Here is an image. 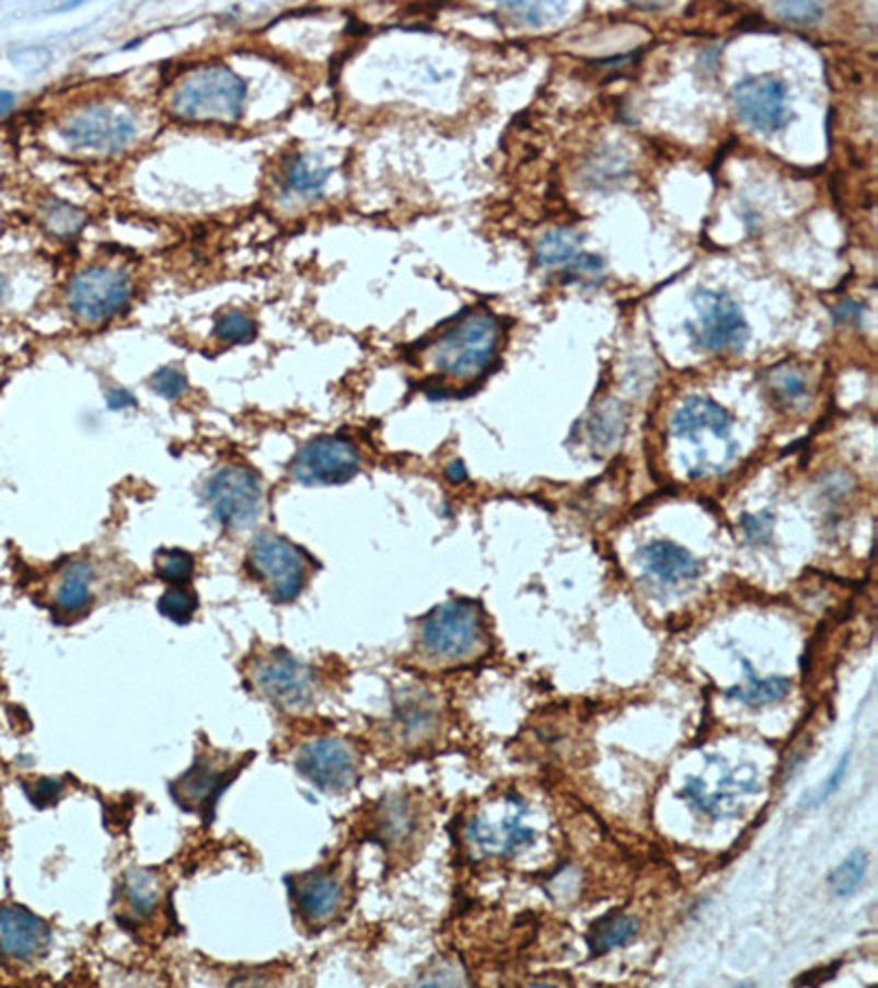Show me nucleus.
<instances>
[{
  "label": "nucleus",
  "instance_id": "nucleus-1",
  "mask_svg": "<svg viewBox=\"0 0 878 988\" xmlns=\"http://www.w3.org/2000/svg\"><path fill=\"white\" fill-rule=\"evenodd\" d=\"M246 100L244 80L220 62L200 65L176 87L170 113L187 124L233 126L240 122Z\"/></svg>",
  "mask_w": 878,
  "mask_h": 988
},
{
  "label": "nucleus",
  "instance_id": "nucleus-2",
  "mask_svg": "<svg viewBox=\"0 0 878 988\" xmlns=\"http://www.w3.org/2000/svg\"><path fill=\"white\" fill-rule=\"evenodd\" d=\"M501 325L488 312H469L430 343L439 374L469 380L490 369L499 352Z\"/></svg>",
  "mask_w": 878,
  "mask_h": 988
},
{
  "label": "nucleus",
  "instance_id": "nucleus-3",
  "mask_svg": "<svg viewBox=\"0 0 878 988\" xmlns=\"http://www.w3.org/2000/svg\"><path fill=\"white\" fill-rule=\"evenodd\" d=\"M132 292L135 284L128 271L117 266H86L67 286V308L78 323L100 328L126 312Z\"/></svg>",
  "mask_w": 878,
  "mask_h": 988
},
{
  "label": "nucleus",
  "instance_id": "nucleus-4",
  "mask_svg": "<svg viewBox=\"0 0 878 988\" xmlns=\"http://www.w3.org/2000/svg\"><path fill=\"white\" fill-rule=\"evenodd\" d=\"M205 502L224 530L244 532L262 513V481L246 466H224L205 483Z\"/></svg>",
  "mask_w": 878,
  "mask_h": 988
},
{
  "label": "nucleus",
  "instance_id": "nucleus-5",
  "mask_svg": "<svg viewBox=\"0 0 878 988\" xmlns=\"http://www.w3.org/2000/svg\"><path fill=\"white\" fill-rule=\"evenodd\" d=\"M484 640V618L477 605L453 600L437 607L421 624L419 644L428 657L464 659Z\"/></svg>",
  "mask_w": 878,
  "mask_h": 988
},
{
  "label": "nucleus",
  "instance_id": "nucleus-6",
  "mask_svg": "<svg viewBox=\"0 0 878 988\" xmlns=\"http://www.w3.org/2000/svg\"><path fill=\"white\" fill-rule=\"evenodd\" d=\"M249 567L273 602H292L310 576L308 554L281 537L259 539L249 554Z\"/></svg>",
  "mask_w": 878,
  "mask_h": 988
},
{
  "label": "nucleus",
  "instance_id": "nucleus-7",
  "mask_svg": "<svg viewBox=\"0 0 878 988\" xmlns=\"http://www.w3.org/2000/svg\"><path fill=\"white\" fill-rule=\"evenodd\" d=\"M696 323H688L692 341L705 352H740L749 341V325L727 292L703 288L694 295Z\"/></svg>",
  "mask_w": 878,
  "mask_h": 988
},
{
  "label": "nucleus",
  "instance_id": "nucleus-8",
  "mask_svg": "<svg viewBox=\"0 0 878 988\" xmlns=\"http://www.w3.org/2000/svg\"><path fill=\"white\" fill-rule=\"evenodd\" d=\"M62 137L78 150L117 154L137 137V122L124 108L93 104L69 117Z\"/></svg>",
  "mask_w": 878,
  "mask_h": 988
},
{
  "label": "nucleus",
  "instance_id": "nucleus-9",
  "mask_svg": "<svg viewBox=\"0 0 878 988\" xmlns=\"http://www.w3.org/2000/svg\"><path fill=\"white\" fill-rule=\"evenodd\" d=\"M251 679L262 697L288 712L305 710L316 694V683L310 668L284 651H273L259 657L251 668Z\"/></svg>",
  "mask_w": 878,
  "mask_h": 988
},
{
  "label": "nucleus",
  "instance_id": "nucleus-10",
  "mask_svg": "<svg viewBox=\"0 0 878 988\" xmlns=\"http://www.w3.org/2000/svg\"><path fill=\"white\" fill-rule=\"evenodd\" d=\"M362 457L354 441L345 437H319L305 444L292 461V476L308 485H334L360 472Z\"/></svg>",
  "mask_w": 878,
  "mask_h": 988
},
{
  "label": "nucleus",
  "instance_id": "nucleus-11",
  "mask_svg": "<svg viewBox=\"0 0 878 988\" xmlns=\"http://www.w3.org/2000/svg\"><path fill=\"white\" fill-rule=\"evenodd\" d=\"M731 100L738 117L758 133H777L793 119L786 106V84L773 73L740 80Z\"/></svg>",
  "mask_w": 878,
  "mask_h": 988
},
{
  "label": "nucleus",
  "instance_id": "nucleus-12",
  "mask_svg": "<svg viewBox=\"0 0 878 988\" xmlns=\"http://www.w3.org/2000/svg\"><path fill=\"white\" fill-rule=\"evenodd\" d=\"M297 771L323 791L343 793L358 780V756L340 738H319L299 751Z\"/></svg>",
  "mask_w": 878,
  "mask_h": 988
},
{
  "label": "nucleus",
  "instance_id": "nucleus-13",
  "mask_svg": "<svg viewBox=\"0 0 878 988\" xmlns=\"http://www.w3.org/2000/svg\"><path fill=\"white\" fill-rule=\"evenodd\" d=\"M297 914L310 927H325L345 909V883L334 870H312L292 878Z\"/></svg>",
  "mask_w": 878,
  "mask_h": 988
},
{
  "label": "nucleus",
  "instance_id": "nucleus-14",
  "mask_svg": "<svg viewBox=\"0 0 878 988\" xmlns=\"http://www.w3.org/2000/svg\"><path fill=\"white\" fill-rule=\"evenodd\" d=\"M51 933L45 920L19 905L0 907V955L12 962H34L49 949Z\"/></svg>",
  "mask_w": 878,
  "mask_h": 988
},
{
  "label": "nucleus",
  "instance_id": "nucleus-15",
  "mask_svg": "<svg viewBox=\"0 0 878 988\" xmlns=\"http://www.w3.org/2000/svg\"><path fill=\"white\" fill-rule=\"evenodd\" d=\"M235 773L238 769L233 767H222L213 760L198 758L187 773H183L176 782H172L170 791L181 808L200 815H211L216 802L220 800L222 791L231 784Z\"/></svg>",
  "mask_w": 878,
  "mask_h": 988
},
{
  "label": "nucleus",
  "instance_id": "nucleus-16",
  "mask_svg": "<svg viewBox=\"0 0 878 988\" xmlns=\"http://www.w3.org/2000/svg\"><path fill=\"white\" fill-rule=\"evenodd\" d=\"M582 238L571 229H556L543 235L534 251V264L541 268H556L565 273V279H580L602 271L598 255L580 251Z\"/></svg>",
  "mask_w": 878,
  "mask_h": 988
},
{
  "label": "nucleus",
  "instance_id": "nucleus-17",
  "mask_svg": "<svg viewBox=\"0 0 878 988\" xmlns=\"http://www.w3.org/2000/svg\"><path fill=\"white\" fill-rule=\"evenodd\" d=\"M639 563L648 578L677 589L701 576V563L681 545L659 539L639 550Z\"/></svg>",
  "mask_w": 878,
  "mask_h": 988
},
{
  "label": "nucleus",
  "instance_id": "nucleus-18",
  "mask_svg": "<svg viewBox=\"0 0 878 988\" xmlns=\"http://www.w3.org/2000/svg\"><path fill=\"white\" fill-rule=\"evenodd\" d=\"M758 791V776H736L725 773L716 786L709 791L703 784H698L696 778H690L683 786L681 795L703 815L712 819H720L727 815H736V804L740 795H749Z\"/></svg>",
  "mask_w": 878,
  "mask_h": 988
},
{
  "label": "nucleus",
  "instance_id": "nucleus-19",
  "mask_svg": "<svg viewBox=\"0 0 878 988\" xmlns=\"http://www.w3.org/2000/svg\"><path fill=\"white\" fill-rule=\"evenodd\" d=\"M534 828L521 822V815H508L501 822L475 819L469 826V841L484 854L508 857L534 841Z\"/></svg>",
  "mask_w": 878,
  "mask_h": 988
},
{
  "label": "nucleus",
  "instance_id": "nucleus-20",
  "mask_svg": "<svg viewBox=\"0 0 878 988\" xmlns=\"http://www.w3.org/2000/svg\"><path fill=\"white\" fill-rule=\"evenodd\" d=\"M95 572L86 561H71L56 578L51 602L60 618H78L93 605Z\"/></svg>",
  "mask_w": 878,
  "mask_h": 988
},
{
  "label": "nucleus",
  "instance_id": "nucleus-21",
  "mask_svg": "<svg viewBox=\"0 0 878 988\" xmlns=\"http://www.w3.org/2000/svg\"><path fill=\"white\" fill-rule=\"evenodd\" d=\"M701 430L725 439L731 433V415L716 400L692 395L674 411L672 433L679 437H692Z\"/></svg>",
  "mask_w": 878,
  "mask_h": 988
},
{
  "label": "nucleus",
  "instance_id": "nucleus-22",
  "mask_svg": "<svg viewBox=\"0 0 878 988\" xmlns=\"http://www.w3.org/2000/svg\"><path fill=\"white\" fill-rule=\"evenodd\" d=\"M161 881L148 870H130L122 883V898L132 918H150L161 905Z\"/></svg>",
  "mask_w": 878,
  "mask_h": 988
},
{
  "label": "nucleus",
  "instance_id": "nucleus-23",
  "mask_svg": "<svg viewBox=\"0 0 878 988\" xmlns=\"http://www.w3.org/2000/svg\"><path fill=\"white\" fill-rule=\"evenodd\" d=\"M639 933V920L631 914H606L589 929V949L596 955H604L613 949L626 946Z\"/></svg>",
  "mask_w": 878,
  "mask_h": 988
},
{
  "label": "nucleus",
  "instance_id": "nucleus-24",
  "mask_svg": "<svg viewBox=\"0 0 878 988\" xmlns=\"http://www.w3.org/2000/svg\"><path fill=\"white\" fill-rule=\"evenodd\" d=\"M624 428H626V413H624V406L615 400H604L600 406H596L589 413V417L585 422L587 439L598 450H606L613 444H617L624 435Z\"/></svg>",
  "mask_w": 878,
  "mask_h": 988
},
{
  "label": "nucleus",
  "instance_id": "nucleus-25",
  "mask_svg": "<svg viewBox=\"0 0 878 988\" xmlns=\"http://www.w3.org/2000/svg\"><path fill=\"white\" fill-rule=\"evenodd\" d=\"M747 666V675H749V683L747 686H733L727 690V697L747 705V708H764V705H773L779 703L788 690H790V681L786 677H766L760 679L751 673L749 664Z\"/></svg>",
  "mask_w": 878,
  "mask_h": 988
},
{
  "label": "nucleus",
  "instance_id": "nucleus-26",
  "mask_svg": "<svg viewBox=\"0 0 878 988\" xmlns=\"http://www.w3.org/2000/svg\"><path fill=\"white\" fill-rule=\"evenodd\" d=\"M43 222L51 235H56L60 240H73L82 233L89 218L82 209L51 198L43 207Z\"/></svg>",
  "mask_w": 878,
  "mask_h": 988
},
{
  "label": "nucleus",
  "instance_id": "nucleus-27",
  "mask_svg": "<svg viewBox=\"0 0 878 988\" xmlns=\"http://www.w3.org/2000/svg\"><path fill=\"white\" fill-rule=\"evenodd\" d=\"M865 874H867V852L865 850H854L843 863H839L832 870V874L828 878V885H830V889L836 896L845 898V896H852V894H856L860 889V885L865 881Z\"/></svg>",
  "mask_w": 878,
  "mask_h": 988
},
{
  "label": "nucleus",
  "instance_id": "nucleus-28",
  "mask_svg": "<svg viewBox=\"0 0 878 988\" xmlns=\"http://www.w3.org/2000/svg\"><path fill=\"white\" fill-rule=\"evenodd\" d=\"M154 570L157 576L170 587L187 585L194 578L196 561L185 550H159L154 556Z\"/></svg>",
  "mask_w": 878,
  "mask_h": 988
},
{
  "label": "nucleus",
  "instance_id": "nucleus-29",
  "mask_svg": "<svg viewBox=\"0 0 878 988\" xmlns=\"http://www.w3.org/2000/svg\"><path fill=\"white\" fill-rule=\"evenodd\" d=\"M769 391L779 406H793L806 398V378L793 367H775L769 374Z\"/></svg>",
  "mask_w": 878,
  "mask_h": 988
},
{
  "label": "nucleus",
  "instance_id": "nucleus-30",
  "mask_svg": "<svg viewBox=\"0 0 878 988\" xmlns=\"http://www.w3.org/2000/svg\"><path fill=\"white\" fill-rule=\"evenodd\" d=\"M325 181H327V172L316 165H310L305 159H294L284 174L286 189L297 196H303V198L319 194L323 189Z\"/></svg>",
  "mask_w": 878,
  "mask_h": 988
},
{
  "label": "nucleus",
  "instance_id": "nucleus-31",
  "mask_svg": "<svg viewBox=\"0 0 878 988\" xmlns=\"http://www.w3.org/2000/svg\"><path fill=\"white\" fill-rule=\"evenodd\" d=\"M213 336L227 345H244L257 336V325L246 312L227 310L220 319H216Z\"/></svg>",
  "mask_w": 878,
  "mask_h": 988
},
{
  "label": "nucleus",
  "instance_id": "nucleus-32",
  "mask_svg": "<svg viewBox=\"0 0 878 988\" xmlns=\"http://www.w3.org/2000/svg\"><path fill=\"white\" fill-rule=\"evenodd\" d=\"M413 830H415V822H413V813L406 806V802L397 800V797L389 800L380 813V832L384 835V839L400 843Z\"/></svg>",
  "mask_w": 878,
  "mask_h": 988
},
{
  "label": "nucleus",
  "instance_id": "nucleus-33",
  "mask_svg": "<svg viewBox=\"0 0 878 988\" xmlns=\"http://www.w3.org/2000/svg\"><path fill=\"white\" fill-rule=\"evenodd\" d=\"M159 611H161L167 620H172V622H176V624H185V622H189V620L194 618V613L198 611V596H196V591H194L192 587H187V585L170 587V589L161 596V600H159Z\"/></svg>",
  "mask_w": 878,
  "mask_h": 988
},
{
  "label": "nucleus",
  "instance_id": "nucleus-34",
  "mask_svg": "<svg viewBox=\"0 0 878 988\" xmlns=\"http://www.w3.org/2000/svg\"><path fill=\"white\" fill-rule=\"evenodd\" d=\"M397 721H400V725H402L406 736L419 738V736H426L432 729L435 714H432V710L428 705H424L419 701H408V703H404L400 708Z\"/></svg>",
  "mask_w": 878,
  "mask_h": 988
},
{
  "label": "nucleus",
  "instance_id": "nucleus-35",
  "mask_svg": "<svg viewBox=\"0 0 878 988\" xmlns=\"http://www.w3.org/2000/svg\"><path fill=\"white\" fill-rule=\"evenodd\" d=\"M773 14L790 25H815L823 16L821 3H779L773 5Z\"/></svg>",
  "mask_w": 878,
  "mask_h": 988
},
{
  "label": "nucleus",
  "instance_id": "nucleus-36",
  "mask_svg": "<svg viewBox=\"0 0 878 988\" xmlns=\"http://www.w3.org/2000/svg\"><path fill=\"white\" fill-rule=\"evenodd\" d=\"M150 384H152V389H154L159 395H163L165 400H176V398H181V395L187 391V387H189L187 378H185L178 369H174V367L159 369V371L150 378Z\"/></svg>",
  "mask_w": 878,
  "mask_h": 988
},
{
  "label": "nucleus",
  "instance_id": "nucleus-37",
  "mask_svg": "<svg viewBox=\"0 0 878 988\" xmlns=\"http://www.w3.org/2000/svg\"><path fill=\"white\" fill-rule=\"evenodd\" d=\"M771 530H773V517L769 513L742 517V532L753 545H766L771 541Z\"/></svg>",
  "mask_w": 878,
  "mask_h": 988
},
{
  "label": "nucleus",
  "instance_id": "nucleus-38",
  "mask_svg": "<svg viewBox=\"0 0 878 988\" xmlns=\"http://www.w3.org/2000/svg\"><path fill=\"white\" fill-rule=\"evenodd\" d=\"M847 765H850V754H845L841 760H839V765L834 767V771L828 776V780L810 795V800L806 797V802L804 804H808V806H819V804H823L830 795H834L836 793V789L841 786V782H843V778H845V771H847Z\"/></svg>",
  "mask_w": 878,
  "mask_h": 988
},
{
  "label": "nucleus",
  "instance_id": "nucleus-39",
  "mask_svg": "<svg viewBox=\"0 0 878 988\" xmlns=\"http://www.w3.org/2000/svg\"><path fill=\"white\" fill-rule=\"evenodd\" d=\"M27 795H30V800H32L38 808L51 806V804H56L58 797L62 795V782H60V780H54V778H43V780H38L34 786L27 789Z\"/></svg>",
  "mask_w": 878,
  "mask_h": 988
},
{
  "label": "nucleus",
  "instance_id": "nucleus-40",
  "mask_svg": "<svg viewBox=\"0 0 878 988\" xmlns=\"http://www.w3.org/2000/svg\"><path fill=\"white\" fill-rule=\"evenodd\" d=\"M852 490V479L843 472H834L830 476H825L823 481V492L828 494V499H841Z\"/></svg>",
  "mask_w": 878,
  "mask_h": 988
},
{
  "label": "nucleus",
  "instance_id": "nucleus-41",
  "mask_svg": "<svg viewBox=\"0 0 878 988\" xmlns=\"http://www.w3.org/2000/svg\"><path fill=\"white\" fill-rule=\"evenodd\" d=\"M863 314H865V308L860 306V303H856V301H843V303H839L836 308H834V321L836 323H843V325H847V323H860L863 321Z\"/></svg>",
  "mask_w": 878,
  "mask_h": 988
},
{
  "label": "nucleus",
  "instance_id": "nucleus-42",
  "mask_svg": "<svg viewBox=\"0 0 878 988\" xmlns=\"http://www.w3.org/2000/svg\"><path fill=\"white\" fill-rule=\"evenodd\" d=\"M510 14H515V16H521L523 21H530L532 25H541V21H543V8L541 5H534V3H510V5H504Z\"/></svg>",
  "mask_w": 878,
  "mask_h": 988
},
{
  "label": "nucleus",
  "instance_id": "nucleus-43",
  "mask_svg": "<svg viewBox=\"0 0 878 988\" xmlns=\"http://www.w3.org/2000/svg\"><path fill=\"white\" fill-rule=\"evenodd\" d=\"M108 404H111L113 409H126V406H135L137 400H135V395H132L130 391H126V389H115V391L108 395Z\"/></svg>",
  "mask_w": 878,
  "mask_h": 988
},
{
  "label": "nucleus",
  "instance_id": "nucleus-44",
  "mask_svg": "<svg viewBox=\"0 0 878 988\" xmlns=\"http://www.w3.org/2000/svg\"><path fill=\"white\" fill-rule=\"evenodd\" d=\"M14 108H16V95L10 91H0V119L12 115Z\"/></svg>",
  "mask_w": 878,
  "mask_h": 988
},
{
  "label": "nucleus",
  "instance_id": "nucleus-45",
  "mask_svg": "<svg viewBox=\"0 0 878 988\" xmlns=\"http://www.w3.org/2000/svg\"><path fill=\"white\" fill-rule=\"evenodd\" d=\"M447 476H449V481H453V483H462V481L466 479V468H464V463H462L460 459H455V461L447 468Z\"/></svg>",
  "mask_w": 878,
  "mask_h": 988
},
{
  "label": "nucleus",
  "instance_id": "nucleus-46",
  "mask_svg": "<svg viewBox=\"0 0 878 988\" xmlns=\"http://www.w3.org/2000/svg\"><path fill=\"white\" fill-rule=\"evenodd\" d=\"M3 297H5V277L0 273V301H3Z\"/></svg>",
  "mask_w": 878,
  "mask_h": 988
}]
</instances>
